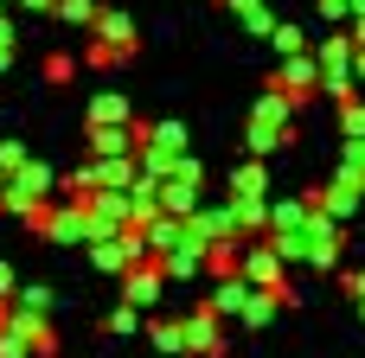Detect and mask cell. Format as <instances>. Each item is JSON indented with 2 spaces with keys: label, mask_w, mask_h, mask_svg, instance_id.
Instances as JSON below:
<instances>
[{
  "label": "cell",
  "mask_w": 365,
  "mask_h": 358,
  "mask_svg": "<svg viewBox=\"0 0 365 358\" xmlns=\"http://www.w3.org/2000/svg\"><path fill=\"white\" fill-rule=\"evenodd\" d=\"M26 6H32V13H58V0H26Z\"/></svg>",
  "instance_id": "3"
},
{
  "label": "cell",
  "mask_w": 365,
  "mask_h": 358,
  "mask_svg": "<svg viewBox=\"0 0 365 358\" xmlns=\"http://www.w3.org/2000/svg\"><path fill=\"white\" fill-rule=\"evenodd\" d=\"M58 13L64 19H77V26H96L103 13H96V0H58Z\"/></svg>",
  "instance_id": "2"
},
{
  "label": "cell",
  "mask_w": 365,
  "mask_h": 358,
  "mask_svg": "<svg viewBox=\"0 0 365 358\" xmlns=\"http://www.w3.org/2000/svg\"><path fill=\"white\" fill-rule=\"evenodd\" d=\"M122 115H128L122 96H96V102H90V122H96V128H109V122H122Z\"/></svg>",
  "instance_id": "1"
},
{
  "label": "cell",
  "mask_w": 365,
  "mask_h": 358,
  "mask_svg": "<svg viewBox=\"0 0 365 358\" xmlns=\"http://www.w3.org/2000/svg\"><path fill=\"white\" fill-rule=\"evenodd\" d=\"M0 179H6V173H0Z\"/></svg>",
  "instance_id": "4"
}]
</instances>
